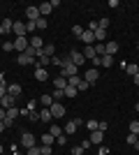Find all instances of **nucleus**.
<instances>
[{"instance_id": "1", "label": "nucleus", "mask_w": 139, "mask_h": 155, "mask_svg": "<svg viewBox=\"0 0 139 155\" xmlns=\"http://www.w3.org/2000/svg\"><path fill=\"white\" fill-rule=\"evenodd\" d=\"M65 60H70V63H72V65H77V67H79V65H84V63H88V60L84 58V53H81V51H77V49H72V51L67 53V58H65Z\"/></svg>"}, {"instance_id": "2", "label": "nucleus", "mask_w": 139, "mask_h": 155, "mask_svg": "<svg viewBox=\"0 0 139 155\" xmlns=\"http://www.w3.org/2000/svg\"><path fill=\"white\" fill-rule=\"evenodd\" d=\"M81 125H84V120H81V118H72V120H67V125L63 127V132H67V134H74V132H77Z\"/></svg>"}, {"instance_id": "3", "label": "nucleus", "mask_w": 139, "mask_h": 155, "mask_svg": "<svg viewBox=\"0 0 139 155\" xmlns=\"http://www.w3.org/2000/svg\"><path fill=\"white\" fill-rule=\"evenodd\" d=\"M77 72H79V67H77V65H72L70 60H65V67H63V72H60V74H63L65 79H70V77H77Z\"/></svg>"}, {"instance_id": "4", "label": "nucleus", "mask_w": 139, "mask_h": 155, "mask_svg": "<svg viewBox=\"0 0 139 155\" xmlns=\"http://www.w3.org/2000/svg\"><path fill=\"white\" fill-rule=\"evenodd\" d=\"M88 141H91V146H93V143H95V146H102V141H104V132H102V130L91 132V134H88Z\"/></svg>"}, {"instance_id": "5", "label": "nucleus", "mask_w": 139, "mask_h": 155, "mask_svg": "<svg viewBox=\"0 0 139 155\" xmlns=\"http://www.w3.org/2000/svg\"><path fill=\"white\" fill-rule=\"evenodd\" d=\"M49 111H51L53 118H63V116H65V107H63V102H53L51 107H49Z\"/></svg>"}, {"instance_id": "6", "label": "nucleus", "mask_w": 139, "mask_h": 155, "mask_svg": "<svg viewBox=\"0 0 139 155\" xmlns=\"http://www.w3.org/2000/svg\"><path fill=\"white\" fill-rule=\"evenodd\" d=\"M35 143H37V141H35V137L30 134V132H23V134H21V146H23L26 150H28V148H33Z\"/></svg>"}, {"instance_id": "7", "label": "nucleus", "mask_w": 139, "mask_h": 155, "mask_svg": "<svg viewBox=\"0 0 139 155\" xmlns=\"http://www.w3.org/2000/svg\"><path fill=\"white\" fill-rule=\"evenodd\" d=\"M100 79V72H98V67H88L86 70V77H84V81H88V84H95V81H98Z\"/></svg>"}, {"instance_id": "8", "label": "nucleus", "mask_w": 139, "mask_h": 155, "mask_svg": "<svg viewBox=\"0 0 139 155\" xmlns=\"http://www.w3.org/2000/svg\"><path fill=\"white\" fill-rule=\"evenodd\" d=\"M12 32L16 35V37H26L28 28H26V23H21V21H14V28H12Z\"/></svg>"}, {"instance_id": "9", "label": "nucleus", "mask_w": 139, "mask_h": 155, "mask_svg": "<svg viewBox=\"0 0 139 155\" xmlns=\"http://www.w3.org/2000/svg\"><path fill=\"white\" fill-rule=\"evenodd\" d=\"M51 81H53V88H56V91H65V88H67V79L63 77V74H58V77H53Z\"/></svg>"}, {"instance_id": "10", "label": "nucleus", "mask_w": 139, "mask_h": 155, "mask_svg": "<svg viewBox=\"0 0 139 155\" xmlns=\"http://www.w3.org/2000/svg\"><path fill=\"white\" fill-rule=\"evenodd\" d=\"M26 16H28V21H37V19H42V14H40V7H26Z\"/></svg>"}, {"instance_id": "11", "label": "nucleus", "mask_w": 139, "mask_h": 155, "mask_svg": "<svg viewBox=\"0 0 139 155\" xmlns=\"http://www.w3.org/2000/svg\"><path fill=\"white\" fill-rule=\"evenodd\" d=\"M28 46H30V42H28L26 37H16V39H14V49H16L19 53H23Z\"/></svg>"}, {"instance_id": "12", "label": "nucleus", "mask_w": 139, "mask_h": 155, "mask_svg": "<svg viewBox=\"0 0 139 155\" xmlns=\"http://www.w3.org/2000/svg\"><path fill=\"white\" fill-rule=\"evenodd\" d=\"M79 39H81L86 46H93V44H95V32H91V30H86V28H84V35H81Z\"/></svg>"}, {"instance_id": "13", "label": "nucleus", "mask_w": 139, "mask_h": 155, "mask_svg": "<svg viewBox=\"0 0 139 155\" xmlns=\"http://www.w3.org/2000/svg\"><path fill=\"white\" fill-rule=\"evenodd\" d=\"M121 67H123V72H127L130 77H134V74L139 72V65H137V63H125V60H123V63H121Z\"/></svg>"}, {"instance_id": "14", "label": "nucleus", "mask_w": 139, "mask_h": 155, "mask_svg": "<svg viewBox=\"0 0 139 155\" xmlns=\"http://www.w3.org/2000/svg\"><path fill=\"white\" fill-rule=\"evenodd\" d=\"M21 93H23V88H21L19 84H7V95H12V97H21Z\"/></svg>"}, {"instance_id": "15", "label": "nucleus", "mask_w": 139, "mask_h": 155, "mask_svg": "<svg viewBox=\"0 0 139 155\" xmlns=\"http://www.w3.org/2000/svg\"><path fill=\"white\" fill-rule=\"evenodd\" d=\"M14 102H16V97L5 95L2 100H0V107H2V109H12V107H14Z\"/></svg>"}, {"instance_id": "16", "label": "nucleus", "mask_w": 139, "mask_h": 155, "mask_svg": "<svg viewBox=\"0 0 139 155\" xmlns=\"http://www.w3.org/2000/svg\"><path fill=\"white\" fill-rule=\"evenodd\" d=\"M0 26H2V35H7V32H12L14 21L12 19H2V21H0Z\"/></svg>"}, {"instance_id": "17", "label": "nucleus", "mask_w": 139, "mask_h": 155, "mask_svg": "<svg viewBox=\"0 0 139 155\" xmlns=\"http://www.w3.org/2000/svg\"><path fill=\"white\" fill-rule=\"evenodd\" d=\"M16 63H19V65H33V63H35V58H30L28 53H19V58H16Z\"/></svg>"}, {"instance_id": "18", "label": "nucleus", "mask_w": 139, "mask_h": 155, "mask_svg": "<svg viewBox=\"0 0 139 155\" xmlns=\"http://www.w3.org/2000/svg\"><path fill=\"white\" fill-rule=\"evenodd\" d=\"M37 7H40V14L44 16V19L49 16V14H51V9H53V7H51V2H42V5H37Z\"/></svg>"}, {"instance_id": "19", "label": "nucleus", "mask_w": 139, "mask_h": 155, "mask_svg": "<svg viewBox=\"0 0 139 155\" xmlns=\"http://www.w3.org/2000/svg\"><path fill=\"white\" fill-rule=\"evenodd\" d=\"M104 51H107V56H114V53L118 51V44H116V42H107V44H104Z\"/></svg>"}, {"instance_id": "20", "label": "nucleus", "mask_w": 139, "mask_h": 155, "mask_svg": "<svg viewBox=\"0 0 139 155\" xmlns=\"http://www.w3.org/2000/svg\"><path fill=\"white\" fill-rule=\"evenodd\" d=\"M30 46H33V49H37V51H40L42 46H44V39H42L40 35H35V37L30 39Z\"/></svg>"}, {"instance_id": "21", "label": "nucleus", "mask_w": 139, "mask_h": 155, "mask_svg": "<svg viewBox=\"0 0 139 155\" xmlns=\"http://www.w3.org/2000/svg\"><path fill=\"white\" fill-rule=\"evenodd\" d=\"M81 53H84V58H86L88 63H91L93 58H98V56H95V49H93V46H86V49H84Z\"/></svg>"}, {"instance_id": "22", "label": "nucleus", "mask_w": 139, "mask_h": 155, "mask_svg": "<svg viewBox=\"0 0 139 155\" xmlns=\"http://www.w3.org/2000/svg\"><path fill=\"white\" fill-rule=\"evenodd\" d=\"M35 81H49V72L46 70H35Z\"/></svg>"}, {"instance_id": "23", "label": "nucleus", "mask_w": 139, "mask_h": 155, "mask_svg": "<svg viewBox=\"0 0 139 155\" xmlns=\"http://www.w3.org/2000/svg\"><path fill=\"white\" fill-rule=\"evenodd\" d=\"M42 53H44V56H49V58H53V56H56L53 44H44V46H42Z\"/></svg>"}, {"instance_id": "24", "label": "nucleus", "mask_w": 139, "mask_h": 155, "mask_svg": "<svg viewBox=\"0 0 139 155\" xmlns=\"http://www.w3.org/2000/svg\"><path fill=\"white\" fill-rule=\"evenodd\" d=\"M51 111H49V109H42V114H40V120H42V123H51Z\"/></svg>"}, {"instance_id": "25", "label": "nucleus", "mask_w": 139, "mask_h": 155, "mask_svg": "<svg viewBox=\"0 0 139 155\" xmlns=\"http://www.w3.org/2000/svg\"><path fill=\"white\" fill-rule=\"evenodd\" d=\"M100 63H102V67H111V65H114V56H107V53H104V56L100 58Z\"/></svg>"}, {"instance_id": "26", "label": "nucleus", "mask_w": 139, "mask_h": 155, "mask_svg": "<svg viewBox=\"0 0 139 155\" xmlns=\"http://www.w3.org/2000/svg\"><path fill=\"white\" fill-rule=\"evenodd\" d=\"M98 125H100V120H95V118H88L86 130H88V132H95V130H98Z\"/></svg>"}, {"instance_id": "27", "label": "nucleus", "mask_w": 139, "mask_h": 155, "mask_svg": "<svg viewBox=\"0 0 139 155\" xmlns=\"http://www.w3.org/2000/svg\"><path fill=\"white\" fill-rule=\"evenodd\" d=\"M53 141H56V137H51L49 132H46V134H42V146H51Z\"/></svg>"}, {"instance_id": "28", "label": "nucleus", "mask_w": 139, "mask_h": 155, "mask_svg": "<svg viewBox=\"0 0 139 155\" xmlns=\"http://www.w3.org/2000/svg\"><path fill=\"white\" fill-rule=\"evenodd\" d=\"M40 102L44 104V109H49V107L53 104V97H51V95H42V97H40Z\"/></svg>"}, {"instance_id": "29", "label": "nucleus", "mask_w": 139, "mask_h": 155, "mask_svg": "<svg viewBox=\"0 0 139 155\" xmlns=\"http://www.w3.org/2000/svg\"><path fill=\"white\" fill-rule=\"evenodd\" d=\"M81 81H84V79H81L79 74H77V77H70V79H67V86H74V88H77V86H79Z\"/></svg>"}, {"instance_id": "30", "label": "nucleus", "mask_w": 139, "mask_h": 155, "mask_svg": "<svg viewBox=\"0 0 139 155\" xmlns=\"http://www.w3.org/2000/svg\"><path fill=\"white\" fill-rule=\"evenodd\" d=\"M49 134H51V137H60V134H63V127H60V125H51Z\"/></svg>"}, {"instance_id": "31", "label": "nucleus", "mask_w": 139, "mask_h": 155, "mask_svg": "<svg viewBox=\"0 0 139 155\" xmlns=\"http://www.w3.org/2000/svg\"><path fill=\"white\" fill-rule=\"evenodd\" d=\"M19 116V109H16V107H12V109H7V116L5 118H9V120H14V118Z\"/></svg>"}, {"instance_id": "32", "label": "nucleus", "mask_w": 139, "mask_h": 155, "mask_svg": "<svg viewBox=\"0 0 139 155\" xmlns=\"http://www.w3.org/2000/svg\"><path fill=\"white\" fill-rule=\"evenodd\" d=\"M35 28H37V30H44V28H49V26H46V19H44V16L35 21Z\"/></svg>"}, {"instance_id": "33", "label": "nucleus", "mask_w": 139, "mask_h": 155, "mask_svg": "<svg viewBox=\"0 0 139 155\" xmlns=\"http://www.w3.org/2000/svg\"><path fill=\"white\" fill-rule=\"evenodd\" d=\"M77 93H79V91H77L74 86H67V88H65V97H70V100H72V97L77 95Z\"/></svg>"}, {"instance_id": "34", "label": "nucleus", "mask_w": 139, "mask_h": 155, "mask_svg": "<svg viewBox=\"0 0 139 155\" xmlns=\"http://www.w3.org/2000/svg\"><path fill=\"white\" fill-rule=\"evenodd\" d=\"M51 65H56V67H65V60L58 58V56H53V58H51Z\"/></svg>"}, {"instance_id": "35", "label": "nucleus", "mask_w": 139, "mask_h": 155, "mask_svg": "<svg viewBox=\"0 0 139 155\" xmlns=\"http://www.w3.org/2000/svg\"><path fill=\"white\" fill-rule=\"evenodd\" d=\"M72 35H74L77 39H79L81 35H84V28H81V26H72Z\"/></svg>"}, {"instance_id": "36", "label": "nucleus", "mask_w": 139, "mask_h": 155, "mask_svg": "<svg viewBox=\"0 0 139 155\" xmlns=\"http://www.w3.org/2000/svg\"><path fill=\"white\" fill-rule=\"evenodd\" d=\"M137 139H139V134H132V132H130V134L125 137V141L130 143V146H134V141H137Z\"/></svg>"}, {"instance_id": "37", "label": "nucleus", "mask_w": 139, "mask_h": 155, "mask_svg": "<svg viewBox=\"0 0 139 155\" xmlns=\"http://www.w3.org/2000/svg\"><path fill=\"white\" fill-rule=\"evenodd\" d=\"M130 132H132V134H139V120H132V123H130Z\"/></svg>"}, {"instance_id": "38", "label": "nucleus", "mask_w": 139, "mask_h": 155, "mask_svg": "<svg viewBox=\"0 0 139 155\" xmlns=\"http://www.w3.org/2000/svg\"><path fill=\"white\" fill-rule=\"evenodd\" d=\"M53 102H56V100H63V97H65V91H53Z\"/></svg>"}, {"instance_id": "39", "label": "nucleus", "mask_w": 139, "mask_h": 155, "mask_svg": "<svg viewBox=\"0 0 139 155\" xmlns=\"http://www.w3.org/2000/svg\"><path fill=\"white\" fill-rule=\"evenodd\" d=\"M98 28H100V23H98V21H91V23H88V28H86V30L95 32V30H98Z\"/></svg>"}, {"instance_id": "40", "label": "nucleus", "mask_w": 139, "mask_h": 155, "mask_svg": "<svg viewBox=\"0 0 139 155\" xmlns=\"http://www.w3.org/2000/svg\"><path fill=\"white\" fill-rule=\"evenodd\" d=\"M12 49H14V42H5V44H2V51L5 53H9Z\"/></svg>"}, {"instance_id": "41", "label": "nucleus", "mask_w": 139, "mask_h": 155, "mask_svg": "<svg viewBox=\"0 0 139 155\" xmlns=\"http://www.w3.org/2000/svg\"><path fill=\"white\" fill-rule=\"evenodd\" d=\"M88 86H91L88 81H81V84L77 86V91H79V93H84V91H88Z\"/></svg>"}, {"instance_id": "42", "label": "nucleus", "mask_w": 139, "mask_h": 155, "mask_svg": "<svg viewBox=\"0 0 139 155\" xmlns=\"http://www.w3.org/2000/svg\"><path fill=\"white\" fill-rule=\"evenodd\" d=\"M26 155H42V153H40V148H37V146H33V148L26 150Z\"/></svg>"}, {"instance_id": "43", "label": "nucleus", "mask_w": 139, "mask_h": 155, "mask_svg": "<svg viewBox=\"0 0 139 155\" xmlns=\"http://www.w3.org/2000/svg\"><path fill=\"white\" fill-rule=\"evenodd\" d=\"M98 23H100V28H102V30H107V28H109V19H100Z\"/></svg>"}, {"instance_id": "44", "label": "nucleus", "mask_w": 139, "mask_h": 155, "mask_svg": "<svg viewBox=\"0 0 139 155\" xmlns=\"http://www.w3.org/2000/svg\"><path fill=\"white\" fill-rule=\"evenodd\" d=\"M40 153L42 155H51V146H40Z\"/></svg>"}, {"instance_id": "45", "label": "nucleus", "mask_w": 139, "mask_h": 155, "mask_svg": "<svg viewBox=\"0 0 139 155\" xmlns=\"http://www.w3.org/2000/svg\"><path fill=\"white\" fill-rule=\"evenodd\" d=\"M7 95V84H0V100Z\"/></svg>"}, {"instance_id": "46", "label": "nucleus", "mask_w": 139, "mask_h": 155, "mask_svg": "<svg viewBox=\"0 0 139 155\" xmlns=\"http://www.w3.org/2000/svg\"><path fill=\"white\" fill-rule=\"evenodd\" d=\"M107 127H109V123H107V120H100L98 130H102V132H107Z\"/></svg>"}, {"instance_id": "47", "label": "nucleus", "mask_w": 139, "mask_h": 155, "mask_svg": "<svg viewBox=\"0 0 139 155\" xmlns=\"http://www.w3.org/2000/svg\"><path fill=\"white\" fill-rule=\"evenodd\" d=\"M72 155H84V148H81V146H74V148H72Z\"/></svg>"}, {"instance_id": "48", "label": "nucleus", "mask_w": 139, "mask_h": 155, "mask_svg": "<svg viewBox=\"0 0 139 155\" xmlns=\"http://www.w3.org/2000/svg\"><path fill=\"white\" fill-rule=\"evenodd\" d=\"M98 155H109V148H107V146H100V148H98Z\"/></svg>"}, {"instance_id": "49", "label": "nucleus", "mask_w": 139, "mask_h": 155, "mask_svg": "<svg viewBox=\"0 0 139 155\" xmlns=\"http://www.w3.org/2000/svg\"><path fill=\"white\" fill-rule=\"evenodd\" d=\"M28 120H33V123H35V120H40V114H35V111H30V116H28Z\"/></svg>"}, {"instance_id": "50", "label": "nucleus", "mask_w": 139, "mask_h": 155, "mask_svg": "<svg viewBox=\"0 0 139 155\" xmlns=\"http://www.w3.org/2000/svg\"><path fill=\"white\" fill-rule=\"evenodd\" d=\"M56 141H58L60 146H65V143H67V137H63V134H60V137H56Z\"/></svg>"}, {"instance_id": "51", "label": "nucleus", "mask_w": 139, "mask_h": 155, "mask_svg": "<svg viewBox=\"0 0 139 155\" xmlns=\"http://www.w3.org/2000/svg\"><path fill=\"white\" fill-rule=\"evenodd\" d=\"M26 28H28V32H33V30H35V21H28Z\"/></svg>"}, {"instance_id": "52", "label": "nucleus", "mask_w": 139, "mask_h": 155, "mask_svg": "<svg viewBox=\"0 0 139 155\" xmlns=\"http://www.w3.org/2000/svg\"><path fill=\"white\" fill-rule=\"evenodd\" d=\"M5 116H7V109H2V107H0V120H5Z\"/></svg>"}, {"instance_id": "53", "label": "nucleus", "mask_w": 139, "mask_h": 155, "mask_svg": "<svg viewBox=\"0 0 139 155\" xmlns=\"http://www.w3.org/2000/svg\"><path fill=\"white\" fill-rule=\"evenodd\" d=\"M132 81H134V84L139 86V72H137V74H134V77H132Z\"/></svg>"}, {"instance_id": "54", "label": "nucleus", "mask_w": 139, "mask_h": 155, "mask_svg": "<svg viewBox=\"0 0 139 155\" xmlns=\"http://www.w3.org/2000/svg\"><path fill=\"white\" fill-rule=\"evenodd\" d=\"M2 130H7V127H5V123H2V120H0V132H2Z\"/></svg>"}, {"instance_id": "55", "label": "nucleus", "mask_w": 139, "mask_h": 155, "mask_svg": "<svg viewBox=\"0 0 139 155\" xmlns=\"http://www.w3.org/2000/svg\"><path fill=\"white\" fill-rule=\"evenodd\" d=\"M2 150H5V148H2V143H0V155H2Z\"/></svg>"}, {"instance_id": "56", "label": "nucleus", "mask_w": 139, "mask_h": 155, "mask_svg": "<svg viewBox=\"0 0 139 155\" xmlns=\"http://www.w3.org/2000/svg\"><path fill=\"white\" fill-rule=\"evenodd\" d=\"M0 35H2V26H0Z\"/></svg>"}, {"instance_id": "57", "label": "nucleus", "mask_w": 139, "mask_h": 155, "mask_svg": "<svg viewBox=\"0 0 139 155\" xmlns=\"http://www.w3.org/2000/svg\"><path fill=\"white\" fill-rule=\"evenodd\" d=\"M137 51H139V44H137Z\"/></svg>"}, {"instance_id": "58", "label": "nucleus", "mask_w": 139, "mask_h": 155, "mask_svg": "<svg viewBox=\"0 0 139 155\" xmlns=\"http://www.w3.org/2000/svg\"><path fill=\"white\" fill-rule=\"evenodd\" d=\"M2 155H5V153H2Z\"/></svg>"}]
</instances>
